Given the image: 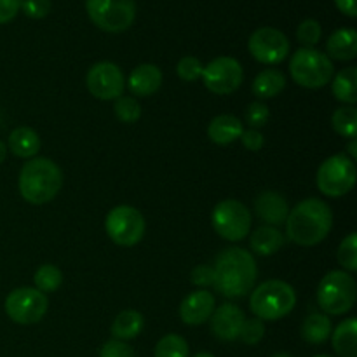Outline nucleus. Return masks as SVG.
Instances as JSON below:
<instances>
[{
	"label": "nucleus",
	"instance_id": "obj_44",
	"mask_svg": "<svg viewBox=\"0 0 357 357\" xmlns=\"http://www.w3.org/2000/svg\"><path fill=\"white\" fill-rule=\"evenodd\" d=\"M6 157H7V145L3 142H0V164L6 160Z\"/></svg>",
	"mask_w": 357,
	"mask_h": 357
},
{
	"label": "nucleus",
	"instance_id": "obj_22",
	"mask_svg": "<svg viewBox=\"0 0 357 357\" xmlns=\"http://www.w3.org/2000/svg\"><path fill=\"white\" fill-rule=\"evenodd\" d=\"M286 87V75L278 68H265L255 77L253 91L255 96L260 100H271V98L279 96Z\"/></svg>",
	"mask_w": 357,
	"mask_h": 357
},
{
	"label": "nucleus",
	"instance_id": "obj_33",
	"mask_svg": "<svg viewBox=\"0 0 357 357\" xmlns=\"http://www.w3.org/2000/svg\"><path fill=\"white\" fill-rule=\"evenodd\" d=\"M204 65L195 56H183L176 65V73L183 82H195L202 77Z\"/></svg>",
	"mask_w": 357,
	"mask_h": 357
},
{
	"label": "nucleus",
	"instance_id": "obj_14",
	"mask_svg": "<svg viewBox=\"0 0 357 357\" xmlns=\"http://www.w3.org/2000/svg\"><path fill=\"white\" fill-rule=\"evenodd\" d=\"M86 86L96 100L115 101L126 89L124 73L115 63L100 61L91 66L87 72Z\"/></svg>",
	"mask_w": 357,
	"mask_h": 357
},
{
	"label": "nucleus",
	"instance_id": "obj_9",
	"mask_svg": "<svg viewBox=\"0 0 357 357\" xmlns=\"http://www.w3.org/2000/svg\"><path fill=\"white\" fill-rule=\"evenodd\" d=\"M145 218L136 208L128 204L115 206L105 218V230L112 243L122 248H132L145 236Z\"/></svg>",
	"mask_w": 357,
	"mask_h": 357
},
{
	"label": "nucleus",
	"instance_id": "obj_3",
	"mask_svg": "<svg viewBox=\"0 0 357 357\" xmlns=\"http://www.w3.org/2000/svg\"><path fill=\"white\" fill-rule=\"evenodd\" d=\"M63 187V173L56 162L45 157H33L20 171L17 188L21 197L35 206L47 204Z\"/></svg>",
	"mask_w": 357,
	"mask_h": 357
},
{
	"label": "nucleus",
	"instance_id": "obj_12",
	"mask_svg": "<svg viewBox=\"0 0 357 357\" xmlns=\"http://www.w3.org/2000/svg\"><path fill=\"white\" fill-rule=\"evenodd\" d=\"M201 79L204 80V86L211 93L218 94V96H227V94H232L234 91L241 87L244 79V70L236 58L220 56L204 66Z\"/></svg>",
	"mask_w": 357,
	"mask_h": 357
},
{
	"label": "nucleus",
	"instance_id": "obj_42",
	"mask_svg": "<svg viewBox=\"0 0 357 357\" xmlns=\"http://www.w3.org/2000/svg\"><path fill=\"white\" fill-rule=\"evenodd\" d=\"M335 3H337L338 10H340V13H344L345 16H349V17L357 16L356 0H335Z\"/></svg>",
	"mask_w": 357,
	"mask_h": 357
},
{
	"label": "nucleus",
	"instance_id": "obj_13",
	"mask_svg": "<svg viewBox=\"0 0 357 357\" xmlns=\"http://www.w3.org/2000/svg\"><path fill=\"white\" fill-rule=\"evenodd\" d=\"M248 49L258 63L279 65L289 54V40L281 30L272 26L258 28L248 40Z\"/></svg>",
	"mask_w": 357,
	"mask_h": 357
},
{
	"label": "nucleus",
	"instance_id": "obj_29",
	"mask_svg": "<svg viewBox=\"0 0 357 357\" xmlns=\"http://www.w3.org/2000/svg\"><path fill=\"white\" fill-rule=\"evenodd\" d=\"M33 282L35 288L38 291L45 293H54L61 288L63 284V272L61 268L56 267L52 264H44L37 268L33 275Z\"/></svg>",
	"mask_w": 357,
	"mask_h": 357
},
{
	"label": "nucleus",
	"instance_id": "obj_7",
	"mask_svg": "<svg viewBox=\"0 0 357 357\" xmlns=\"http://www.w3.org/2000/svg\"><path fill=\"white\" fill-rule=\"evenodd\" d=\"M316 183L326 197H344L356 185V164L347 153H337L324 160L316 174Z\"/></svg>",
	"mask_w": 357,
	"mask_h": 357
},
{
	"label": "nucleus",
	"instance_id": "obj_30",
	"mask_svg": "<svg viewBox=\"0 0 357 357\" xmlns=\"http://www.w3.org/2000/svg\"><path fill=\"white\" fill-rule=\"evenodd\" d=\"M188 344L183 337L169 333L160 338L155 345V357H188Z\"/></svg>",
	"mask_w": 357,
	"mask_h": 357
},
{
	"label": "nucleus",
	"instance_id": "obj_40",
	"mask_svg": "<svg viewBox=\"0 0 357 357\" xmlns=\"http://www.w3.org/2000/svg\"><path fill=\"white\" fill-rule=\"evenodd\" d=\"M241 143H243L244 149L251 150V152H258V150L264 149L265 145V136L261 135L260 129H244V132L241 135Z\"/></svg>",
	"mask_w": 357,
	"mask_h": 357
},
{
	"label": "nucleus",
	"instance_id": "obj_17",
	"mask_svg": "<svg viewBox=\"0 0 357 357\" xmlns=\"http://www.w3.org/2000/svg\"><path fill=\"white\" fill-rule=\"evenodd\" d=\"M255 213L258 218L265 222V225L281 227L286 223V218L289 215V204L284 199V195L274 190H265L258 194L255 199Z\"/></svg>",
	"mask_w": 357,
	"mask_h": 357
},
{
	"label": "nucleus",
	"instance_id": "obj_41",
	"mask_svg": "<svg viewBox=\"0 0 357 357\" xmlns=\"http://www.w3.org/2000/svg\"><path fill=\"white\" fill-rule=\"evenodd\" d=\"M21 0H0V24H6L17 16Z\"/></svg>",
	"mask_w": 357,
	"mask_h": 357
},
{
	"label": "nucleus",
	"instance_id": "obj_45",
	"mask_svg": "<svg viewBox=\"0 0 357 357\" xmlns=\"http://www.w3.org/2000/svg\"><path fill=\"white\" fill-rule=\"evenodd\" d=\"M272 357H293V356L288 354V352H278V354H274Z\"/></svg>",
	"mask_w": 357,
	"mask_h": 357
},
{
	"label": "nucleus",
	"instance_id": "obj_26",
	"mask_svg": "<svg viewBox=\"0 0 357 357\" xmlns=\"http://www.w3.org/2000/svg\"><path fill=\"white\" fill-rule=\"evenodd\" d=\"M331 91L333 96L340 103L354 107L357 103V68L356 66H347L340 70L331 80Z\"/></svg>",
	"mask_w": 357,
	"mask_h": 357
},
{
	"label": "nucleus",
	"instance_id": "obj_23",
	"mask_svg": "<svg viewBox=\"0 0 357 357\" xmlns=\"http://www.w3.org/2000/svg\"><path fill=\"white\" fill-rule=\"evenodd\" d=\"M9 150L20 159H33L40 150V136L26 126L16 128L9 135Z\"/></svg>",
	"mask_w": 357,
	"mask_h": 357
},
{
	"label": "nucleus",
	"instance_id": "obj_1",
	"mask_svg": "<svg viewBox=\"0 0 357 357\" xmlns=\"http://www.w3.org/2000/svg\"><path fill=\"white\" fill-rule=\"evenodd\" d=\"M213 268H215L213 288L227 298H243L253 291L257 284V261L253 255L244 248L234 246L223 250L216 257Z\"/></svg>",
	"mask_w": 357,
	"mask_h": 357
},
{
	"label": "nucleus",
	"instance_id": "obj_46",
	"mask_svg": "<svg viewBox=\"0 0 357 357\" xmlns=\"http://www.w3.org/2000/svg\"><path fill=\"white\" fill-rule=\"evenodd\" d=\"M194 357H215V356L209 354V352H199V354H195Z\"/></svg>",
	"mask_w": 357,
	"mask_h": 357
},
{
	"label": "nucleus",
	"instance_id": "obj_38",
	"mask_svg": "<svg viewBox=\"0 0 357 357\" xmlns=\"http://www.w3.org/2000/svg\"><path fill=\"white\" fill-rule=\"evenodd\" d=\"M192 284L197 286V288H209V286H215V268L211 265H199L192 271L190 274Z\"/></svg>",
	"mask_w": 357,
	"mask_h": 357
},
{
	"label": "nucleus",
	"instance_id": "obj_16",
	"mask_svg": "<svg viewBox=\"0 0 357 357\" xmlns=\"http://www.w3.org/2000/svg\"><path fill=\"white\" fill-rule=\"evenodd\" d=\"M216 309V300L211 291L199 289L185 296L180 305V317L187 326H201L209 321L211 314Z\"/></svg>",
	"mask_w": 357,
	"mask_h": 357
},
{
	"label": "nucleus",
	"instance_id": "obj_28",
	"mask_svg": "<svg viewBox=\"0 0 357 357\" xmlns=\"http://www.w3.org/2000/svg\"><path fill=\"white\" fill-rule=\"evenodd\" d=\"M331 126H333L335 132H338L344 138H356L357 135V110L354 107H344L337 108L331 115Z\"/></svg>",
	"mask_w": 357,
	"mask_h": 357
},
{
	"label": "nucleus",
	"instance_id": "obj_35",
	"mask_svg": "<svg viewBox=\"0 0 357 357\" xmlns=\"http://www.w3.org/2000/svg\"><path fill=\"white\" fill-rule=\"evenodd\" d=\"M264 335H265L264 321H260L258 317H253V319L244 321L243 330H241V335H239V340H243L246 345H257L260 344Z\"/></svg>",
	"mask_w": 357,
	"mask_h": 357
},
{
	"label": "nucleus",
	"instance_id": "obj_18",
	"mask_svg": "<svg viewBox=\"0 0 357 357\" xmlns=\"http://www.w3.org/2000/svg\"><path fill=\"white\" fill-rule=\"evenodd\" d=\"M126 86L131 91L132 96L149 98L155 94L162 86V72L157 65L143 63L132 70L129 79L126 80Z\"/></svg>",
	"mask_w": 357,
	"mask_h": 357
},
{
	"label": "nucleus",
	"instance_id": "obj_6",
	"mask_svg": "<svg viewBox=\"0 0 357 357\" xmlns=\"http://www.w3.org/2000/svg\"><path fill=\"white\" fill-rule=\"evenodd\" d=\"M289 73L298 86L305 89H321L333 79V61L314 47H302L289 59Z\"/></svg>",
	"mask_w": 357,
	"mask_h": 357
},
{
	"label": "nucleus",
	"instance_id": "obj_47",
	"mask_svg": "<svg viewBox=\"0 0 357 357\" xmlns=\"http://www.w3.org/2000/svg\"><path fill=\"white\" fill-rule=\"evenodd\" d=\"M316 357H330V356H316Z\"/></svg>",
	"mask_w": 357,
	"mask_h": 357
},
{
	"label": "nucleus",
	"instance_id": "obj_31",
	"mask_svg": "<svg viewBox=\"0 0 357 357\" xmlns=\"http://www.w3.org/2000/svg\"><path fill=\"white\" fill-rule=\"evenodd\" d=\"M115 117L124 124H135L142 117V105L132 96H121L114 103Z\"/></svg>",
	"mask_w": 357,
	"mask_h": 357
},
{
	"label": "nucleus",
	"instance_id": "obj_20",
	"mask_svg": "<svg viewBox=\"0 0 357 357\" xmlns=\"http://www.w3.org/2000/svg\"><path fill=\"white\" fill-rule=\"evenodd\" d=\"M326 52L330 59L351 61L357 56V31L354 28H340L328 37Z\"/></svg>",
	"mask_w": 357,
	"mask_h": 357
},
{
	"label": "nucleus",
	"instance_id": "obj_21",
	"mask_svg": "<svg viewBox=\"0 0 357 357\" xmlns=\"http://www.w3.org/2000/svg\"><path fill=\"white\" fill-rule=\"evenodd\" d=\"M286 243V236L278 229V227L261 225L251 234L250 246L260 257H271L278 251L282 250Z\"/></svg>",
	"mask_w": 357,
	"mask_h": 357
},
{
	"label": "nucleus",
	"instance_id": "obj_27",
	"mask_svg": "<svg viewBox=\"0 0 357 357\" xmlns=\"http://www.w3.org/2000/svg\"><path fill=\"white\" fill-rule=\"evenodd\" d=\"M333 324H331L330 316L326 314H310L302 324V338L307 344L321 345L331 337Z\"/></svg>",
	"mask_w": 357,
	"mask_h": 357
},
{
	"label": "nucleus",
	"instance_id": "obj_19",
	"mask_svg": "<svg viewBox=\"0 0 357 357\" xmlns=\"http://www.w3.org/2000/svg\"><path fill=\"white\" fill-rule=\"evenodd\" d=\"M244 132V124L239 117L230 114L216 115L208 126V136L215 145H230Z\"/></svg>",
	"mask_w": 357,
	"mask_h": 357
},
{
	"label": "nucleus",
	"instance_id": "obj_24",
	"mask_svg": "<svg viewBox=\"0 0 357 357\" xmlns=\"http://www.w3.org/2000/svg\"><path fill=\"white\" fill-rule=\"evenodd\" d=\"M145 328V317L138 310H122L112 323V337L114 340L128 342L135 340Z\"/></svg>",
	"mask_w": 357,
	"mask_h": 357
},
{
	"label": "nucleus",
	"instance_id": "obj_15",
	"mask_svg": "<svg viewBox=\"0 0 357 357\" xmlns=\"http://www.w3.org/2000/svg\"><path fill=\"white\" fill-rule=\"evenodd\" d=\"M211 321V331L216 338L223 342L239 340L241 330L246 321L243 309L234 303H223L209 317Z\"/></svg>",
	"mask_w": 357,
	"mask_h": 357
},
{
	"label": "nucleus",
	"instance_id": "obj_25",
	"mask_svg": "<svg viewBox=\"0 0 357 357\" xmlns=\"http://www.w3.org/2000/svg\"><path fill=\"white\" fill-rule=\"evenodd\" d=\"M357 321L356 317L342 321L337 330L331 331L333 351L340 357H357Z\"/></svg>",
	"mask_w": 357,
	"mask_h": 357
},
{
	"label": "nucleus",
	"instance_id": "obj_2",
	"mask_svg": "<svg viewBox=\"0 0 357 357\" xmlns=\"http://www.w3.org/2000/svg\"><path fill=\"white\" fill-rule=\"evenodd\" d=\"M286 236L298 246L310 248L323 243L333 227V211L316 197L298 202L286 218Z\"/></svg>",
	"mask_w": 357,
	"mask_h": 357
},
{
	"label": "nucleus",
	"instance_id": "obj_36",
	"mask_svg": "<svg viewBox=\"0 0 357 357\" xmlns=\"http://www.w3.org/2000/svg\"><path fill=\"white\" fill-rule=\"evenodd\" d=\"M271 119V112L268 107L261 101H253L250 107L246 108V124L250 129H261Z\"/></svg>",
	"mask_w": 357,
	"mask_h": 357
},
{
	"label": "nucleus",
	"instance_id": "obj_4",
	"mask_svg": "<svg viewBox=\"0 0 357 357\" xmlns=\"http://www.w3.org/2000/svg\"><path fill=\"white\" fill-rule=\"evenodd\" d=\"M296 305V293L291 284L281 279H271L253 288L250 298L251 312L260 321H279Z\"/></svg>",
	"mask_w": 357,
	"mask_h": 357
},
{
	"label": "nucleus",
	"instance_id": "obj_43",
	"mask_svg": "<svg viewBox=\"0 0 357 357\" xmlns=\"http://www.w3.org/2000/svg\"><path fill=\"white\" fill-rule=\"evenodd\" d=\"M347 150H349V157H351V159L354 160L356 157H357V139L356 138L351 139V143H349Z\"/></svg>",
	"mask_w": 357,
	"mask_h": 357
},
{
	"label": "nucleus",
	"instance_id": "obj_8",
	"mask_svg": "<svg viewBox=\"0 0 357 357\" xmlns=\"http://www.w3.org/2000/svg\"><path fill=\"white\" fill-rule=\"evenodd\" d=\"M89 20L100 30L121 33L136 20V0H86Z\"/></svg>",
	"mask_w": 357,
	"mask_h": 357
},
{
	"label": "nucleus",
	"instance_id": "obj_39",
	"mask_svg": "<svg viewBox=\"0 0 357 357\" xmlns=\"http://www.w3.org/2000/svg\"><path fill=\"white\" fill-rule=\"evenodd\" d=\"M100 357H136L129 344L121 340H110L101 347Z\"/></svg>",
	"mask_w": 357,
	"mask_h": 357
},
{
	"label": "nucleus",
	"instance_id": "obj_10",
	"mask_svg": "<svg viewBox=\"0 0 357 357\" xmlns=\"http://www.w3.org/2000/svg\"><path fill=\"white\" fill-rule=\"evenodd\" d=\"M251 211L236 199H225L218 202L211 213V223L215 232L222 239L239 243L246 239L251 230Z\"/></svg>",
	"mask_w": 357,
	"mask_h": 357
},
{
	"label": "nucleus",
	"instance_id": "obj_11",
	"mask_svg": "<svg viewBox=\"0 0 357 357\" xmlns=\"http://www.w3.org/2000/svg\"><path fill=\"white\" fill-rule=\"evenodd\" d=\"M3 309L13 323L30 326L44 319L49 309V300L47 295L37 288H16L7 295Z\"/></svg>",
	"mask_w": 357,
	"mask_h": 357
},
{
	"label": "nucleus",
	"instance_id": "obj_37",
	"mask_svg": "<svg viewBox=\"0 0 357 357\" xmlns=\"http://www.w3.org/2000/svg\"><path fill=\"white\" fill-rule=\"evenodd\" d=\"M21 9L31 20H42L51 13V0H21Z\"/></svg>",
	"mask_w": 357,
	"mask_h": 357
},
{
	"label": "nucleus",
	"instance_id": "obj_34",
	"mask_svg": "<svg viewBox=\"0 0 357 357\" xmlns=\"http://www.w3.org/2000/svg\"><path fill=\"white\" fill-rule=\"evenodd\" d=\"M321 33H323V30H321L319 21L316 20L302 21L298 24V28H296V38L305 47H314L321 40Z\"/></svg>",
	"mask_w": 357,
	"mask_h": 357
},
{
	"label": "nucleus",
	"instance_id": "obj_5",
	"mask_svg": "<svg viewBox=\"0 0 357 357\" xmlns=\"http://www.w3.org/2000/svg\"><path fill=\"white\" fill-rule=\"evenodd\" d=\"M356 279L345 271H331L317 286V305L326 316H344L354 307Z\"/></svg>",
	"mask_w": 357,
	"mask_h": 357
},
{
	"label": "nucleus",
	"instance_id": "obj_32",
	"mask_svg": "<svg viewBox=\"0 0 357 357\" xmlns=\"http://www.w3.org/2000/svg\"><path fill=\"white\" fill-rule=\"evenodd\" d=\"M338 264L344 267L345 272L352 274L357 271V234L351 232L344 241L340 243L338 248Z\"/></svg>",
	"mask_w": 357,
	"mask_h": 357
}]
</instances>
